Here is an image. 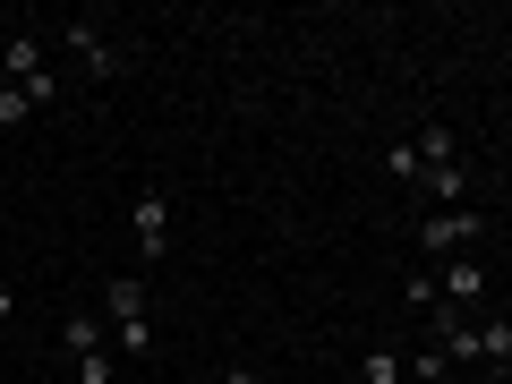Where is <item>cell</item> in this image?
I'll return each mask as SVG.
<instances>
[{
  "instance_id": "6da1fadb",
  "label": "cell",
  "mask_w": 512,
  "mask_h": 384,
  "mask_svg": "<svg viewBox=\"0 0 512 384\" xmlns=\"http://www.w3.org/2000/svg\"><path fill=\"white\" fill-rule=\"evenodd\" d=\"M478 231H487V222H478L470 205H436V214L419 222V248L436 256V265H453V256H470V239H478Z\"/></svg>"
},
{
  "instance_id": "7a4b0ae2",
  "label": "cell",
  "mask_w": 512,
  "mask_h": 384,
  "mask_svg": "<svg viewBox=\"0 0 512 384\" xmlns=\"http://www.w3.org/2000/svg\"><path fill=\"white\" fill-rule=\"evenodd\" d=\"M60 43L77 52V69H86V77H120L128 69V43H111L94 18H69V26H60Z\"/></svg>"
},
{
  "instance_id": "3957f363",
  "label": "cell",
  "mask_w": 512,
  "mask_h": 384,
  "mask_svg": "<svg viewBox=\"0 0 512 384\" xmlns=\"http://www.w3.org/2000/svg\"><path fill=\"white\" fill-rule=\"evenodd\" d=\"M128 239H137V256H163L171 248V197H163V188H137V205H128Z\"/></svg>"
},
{
  "instance_id": "277c9868",
  "label": "cell",
  "mask_w": 512,
  "mask_h": 384,
  "mask_svg": "<svg viewBox=\"0 0 512 384\" xmlns=\"http://www.w3.org/2000/svg\"><path fill=\"white\" fill-rule=\"evenodd\" d=\"M436 299L470 316L478 299H487V265H478V256H453V265H436Z\"/></svg>"
},
{
  "instance_id": "5b68a950",
  "label": "cell",
  "mask_w": 512,
  "mask_h": 384,
  "mask_svg": "<svg viewBox=\"0 0 512 384\" xmlns=\"http://www.w3.org/2000/svg\"><path fill=\"white\" fill-rule=\"evenodd\" d=\"M103 316H111V325H146V316H154V291H146L137 274H111V282H103Z\"/></svg>"
},
{
  "instance_id": "8992f818",
  "label": "cell",
  "mask_w": 512,
  "mask_h": 384,
  "mask_svg": "<svg viewBox=\"0 0 512 384\" xmlns=\"http://www.w3.org/2000/svg\"><path fill=\"white\" fill-rule=\"evenodd\" d=\"M478 367H487L495 384L512 376V316H487V325H478Z\"/></svg>"
},
{
  "instance_id": "52a82bcc",
  "label": "cell",
  "mask_w": 512,
  "mask_h": 384,
  "mask_svg": "<svg viewBox=\"0 0 512 384\" xmlns=\"http://www.w3.org/2000/svg\"><path fill=\"white\" fill-rule=\"evenodd\" d=\"M0 77H9V86L43 77V43H35V35H0Z\"/></svg>"
},
{
  "instance_id": "ba28073f",
  "label": "cell",
  "mask_w": 512,
  "mask_h": 384,
  "mask_svg": "<svg viewBox=\"0 0 512 384\" xmlns=\"http://www.w3.org/2000/svg\"><path fill=\"white\" fill-rule=\"evenodd\" d=\"M103 325H111L103 308H77L69 325H60V342H69V359H86V350H111V342H103Z\"/></svg>"
},
{
  "instance_id": "9c48e42d",
  "label": "cell",
  "mask_w": 512,
  "mask_h": 384,
  "mask_svg": "<svg viewBox=\"0 0 512 384\" xmlns=\"http://www.w3.org/2000/svg\"><path fill=\"white\" fill-rule=\"evenodd\" d=\"M359 384H410V359H402L393 342H376V350L359 359Z\"/></svg>"
},
{
  "instance_id": "30bf717a",
  "label": "cell",
  "mask_w": 512,
  "mask_h": 384,
  "mask_svg": "<svg viewBox=\"0 0 512 384\" xmlns=\"http://www.w3.org/2000/svg\"><path fill=\"white\" fill-rule=\"evenodd\" d=\"M419 163H427V171L461 163V137H453V128H444V120H436V128H419Z\"/></svg>"
},
{
  "instance_id": "8fae6325",
  "label": "cell",
  "mask_w": 512,
  "mask_h": 384,
  "mask_svg": "<svg viewBox=\"0 0 512 384\" xmlns=\"http://www.w3.org/2000/svg\"><path fill=\"white\" fill-rule=\"evenodd\" d=\"M427 197H436V205H461V188H470V163H444V171H427Z\"/></svg>"
},
{
  "instance_id": "7c38bea8",
  "label": "cell",
  "mask_w": 512,
  "mask_h": 384,
  "mask_svg": "<svg viewBox=\"0 0 512 384\" xmlns=\"http://www.w3.org/2000/svg\"><path fill=\"white\" fill-rule=\"evenodd\" d=\"M444 376H453V359H444L436 342H427V350H410V384H444Z\"/></svg>"
},
{
  "instance_id": "4fadbf2b",
  "label": "cell",
  "mask_w": 512,
  "mask_h": 384,
  "mask_svg": "<svg viewBox=\"0 0 512 384\" xmlns=\"http://www.w3.org/2000/svg\"><path fill=\"white\" fill-rule=\"evenodd\" d=\"M111 333H120V359H154V316L146 325H111Z\"/></svg>"
},
{
  "instance_id": "5bb4252c",
  "label": "cell",
  "mask_w": 512,
  "mask_h": 384,
  "mask_svg": "<svg viewBox=\"0 0 512 384\" xmlns=\"http://www.w3.org/2000/svg\"><path fill=\"white\" fill-rule=\"evenodd\" d=\"M111 367H120L111 350H86V359H77V384H111Z\"/></svg>"
},
{
  "instance_id": "9a60e30c",
  "label": "cell",
  "mask_w": 512,
  "mask_h": 384,
  "mask_svg": "<svg viewBox=\"0 0 512 384\" xmlns=\"http://www.w3.org/2000/svg\"><path fill=\"white\" fill-rule=\"evenodd\" d=\"M26 111H35V94H26V86H9V94H0V128H18Z\"/></svg>"
},
{
  "instance_id": "2e32d148",
  "label": "cell",
  "mask_w": 512,
  "mask_h": 384,
  "mask_svg": "<svg viewBox=\"0 0 512 384\" xmlns=\"http://www.w3.org/2000/svg\"><path fill=\"white\" fill-rule=\"evenodd\" d=\"M9 316H18V291H9V282H0V325H9Z\"/></svg>"
},
{
  "instance_id": "e0dca14e",
  "label": "cell",
  "mask_w": 512,
  "mask_h": 384,
  "mask_svg": "<svg viewBox=\"0 0 512 384\" xmlns=\"http://www.w3.org/2000/svg\"><path fill=\"white\" fill-rule=\"evenodd\" d=\"M222 384H265V376H256V367H231V376H222Z\"/></svg>"
},
{
  "instance_id": "ac0fdd59",
  "label": "cell",
  "mask_w": 512,
  "mask_h": 384,
  "mask_svg": "<svg viewBox=\"0 0 512 384\" xmlns=\"http://www.w3.org/2000/svg\"><path fill=\"white\" fill-rule=\"evenodd\" d=\"M0 94H9V77H0Z\"/></svg>"
}]
</instances>
